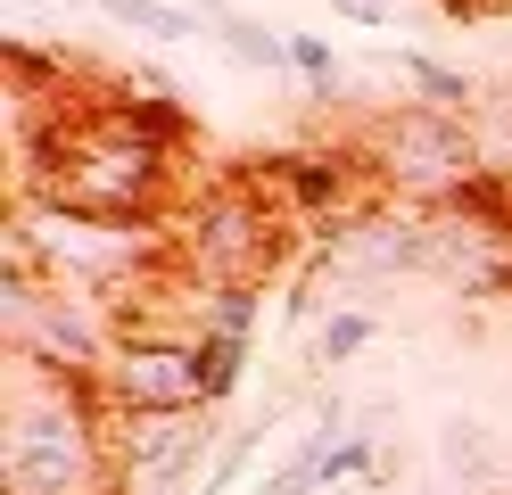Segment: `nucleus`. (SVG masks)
Returning a JSON list of instances; mask_svg holds the SVG:
<instances>
[{
	"mask_svg": "<svg viewBox=\"0 0 512 495\" xmlns=\"http://www.w3.org/2000/svg\"><path fill=\"white\" fill-rule=\"evenodd\" d=\"M174 157H182V116L166 91H124V99H67L50 124L42 157L25 165L34 198L83 223H157L174 207Z\"/></svg>",
	"mask_w": 512,
	"mask_h": 495,
	"instance_id": "obj_1",
	"label": "nucleus"
},
{
	"mask_svg": "<svg viewBox=\"0 0 512 495\" xmlns=\"http://www.w3.org/2000/svg\"><path fill=\"white\" fill-rule=\"evenodd\" d=\"M0 495H124L116 487V405L100 372L9 347Z\"/></svg>",
	"mask_w": 512,
	"mask_h": 495,
	"instance_id": "obj_2",
	"label": "nucleus"
},
{
	"mask_svg": "<svg viewBox=\"0 0 512 495\" xmlns=\"http://www.w3.org/2000/svg\"><path fill=\"white\" fill-rule=\"evenodd\" d=\"M364 165L380 190L413 198V207H446L463 182L488 174V149L471 141L463 116H438V108H397L364 132Z\"/></svg>",
	"mask_w": 512,
	"mask_h": 495,
	"instance_id": "obj_3",
	"label": "nucleus"
},
{
	"mask_svg": "<svg viewBox=\"0 0 512 495\" xmlns=\"http://www.w3.org/2000/svg\"><path fill=\"white\" fill-rule=\"evenodd\" d=\"M281 215H290V207L256 198L248 182H223V190H207V198L182 207L174 248H182V264L207 289H256V273L281 256Z\"/></svg>",
	"mask_w": 512,
	"mask_h": 495,
	"instance_id": "obj_4",
	"label": "nucleus"
},
{
	"mask_svg": "<svg viewBox=\"0 0 512 495\" xmlns=\"http://www.w3.org/2000/svg\"><path fill=\"white\" fill-rule=\"evenodd\" d=\"M100 388L116 413H207L199 388V330L174 339V330H124L100 363Z\"/></svg>",
	"mask_w": 512,
	"mask_h": 495,
	"instance_id": "obj_5",
	"label": "nucleus"
},
{
	"mask_svg": "<svg viewBox=\"0 0 512 495\" xmlns=\"http://www.w3.org/2000/svg\"><path fill=\"white\" fill-rule=\"evenodd\" d=\"M347 429H356V421H347V405H323V413H314V429H306V438L281 454V462H273V471L256 479L248 495H314V487L331 479V454H339Z\"/></svg>",
	"mask_w": 512,
	"mask_h": 495,
	"instance_id": "obj_6",
	"label": "nucleus"
},
{
	"mask_svg": "<svg viewBox=\"0 0 512 495\" xmlns=\"http://www.w3.org/2000/svg\"><path fill=\"white\" fill-rule=\"evenodd\" d=\"M215 50L232 58V66H248V75H281L290 66V33H273V25H256V17H232V9H215Z\"/></svg>",
	"mask_w": 512,
	"mask_h": 495,
	"instance_id": "obj_7",
	"label": "nucleus"
},
{
	"mask_svg": "<svg viewBox=\"0 0 512 495\" xmlns=\"http://www.w3.org/2000/svg\"><path fill=\"white\" fill-rule=\"evenodd\" d=\"M397 66H405V83H413V108H438V116H463L471 99H479V83L463 75V66H446V58H422V50H405Z\"/></svg>",
	"mask_w": 512,
	"mask_h": 495,
	"instance_id": "obj_8",
	"label": "nucleus"
},
{
	"mask_svg": "<svg viewBox=\"0 0 512 495\" xmlns=\"http://www.w3.org/2000/svg\"><path fill=\"white\" fill-rule=\"evenodd\" d=\"M91 9H108L116 25H133V33H149V42H199V17L190 9H166V0H91Z\"/></svg>",
	"mask_w": 512,
	"mask_h": 495,
	"instance_id": "obj_9",
	"label": "nucleus"
},
{
	"mask_svg": "<svg viewBox=\"0 0 512 495\" xmlns=\"http://www.w3.org/2000/svg\"><path fill=\"white\" fill-rule=\"evenodd\" d=\"M273 413H281V405H273ZM273 413H265V421H248L240 438H223V446L207 454V471H199V487H190V495H232V487H240V471L256 462V446H265V429H273Z\"/></svg>",
	"mask_w": 512,
	"mask_h": 495,
	"instance_id": "obj_10",
	"label": "nucleus"
},
{
	"mask_svg": "<svg viewBox=\"0 0 512 495\" xmlns=\"http://www.w3.org/2000/svg\"><path fill=\"white\" fill-rule=\"evenodd\" d=\"M248 372V339H223V330H199V388H207V413L240 388Z\"/></svg>",
	"mask_w": 512,
	"mask_h": 495,
	"instance_id": "obj_11",
	"label": "nucleus"
},
{
	"mask_svg": "<svg viewBox=\"0 0 512 495\" xmlns=\"http://www.w3.org/2000/svg\"><path fill=\"white\" fill-rule=\"evenodd\" d=\"M438 454L455 462V479H463V487H488V479H496V462H488V438H479L471 421H446V429H438Z\"/></svg>",
	"mask_w": 512,
	"mask_h": 495,
	"instance_id": "obj_12",
	"label": "nucleus"
},
{
	"mask_svg": "<svg viewBox=\"0 0 512 495\" xmlns=\"http://www.w3.org/2000/svg\"><path fill=\"white\" fill-rule=\"evenodd\" d=\"M364 339H372V314H364V306H339V314H323V330H314V363L364 355Z\"/></svg>",
	"mask_w": 512,
	"mask_h": 495,
	"instance_id": "obj_13",
	"label": "nucleus"
},
{
	"mask_svg": "<svg viewBox=\"0 0 512 495\" xmlns=\"http://www.w3.org/2000/svg\"><path fill=\"white\" fill-rule=\"evenodd\" d=\"M248 322H256V289H207V297H199V330L248 339Z\"/></svg>",
	"mask_w": 512,
	"mask_h": 495,
	"instance_id": "obj_14",
	"label": "nucleus"
},
{
	"mask_svg": "<svg viewBox=\"0 0 512 495\" xmlns=\"http://www.w3.org/2000/svg\"><path fill=\"white\" fill-rule=\"evenodd\" d=\"M290 66H298V75L323 91V99H339V58H331L323 33H290Z\"/></svg>",
	"mask_w": 512,
	"mask_h": 495,
	"instance_id": "obj_15",
	"label": "nucleus"
},
{
	"mask_svg": "<svg viewBox=\"0 0 512 495\" xmlns=\"http://www.w3.org/2000/svg\"><path fill=\"white\" fill-rule=\"evenodd\" d=\"M331 9H339L347 25H389V17H397V0H331Z\"/></svg>",
	"mask_w": 512,
	"mask_h": 495,
	"instance_id": "obj_16",
	"label": "nucleus"
},
{
	"mask_svg": "<svg viewBox=\"0 0 512 495\" xmlns=\"http://www.w3.org/2000/svg\"><path fill=\"white\" fill-rule=\"evenodd\" d=\"M438 9H446V17H463V25H479V17L496 9V0H438Z\"/></svg>",
	"mask_w": 512,
	"mask_h": 495,
	"instance_id": "obj_17",
	"label": "nucleus"
}]
</instances>
